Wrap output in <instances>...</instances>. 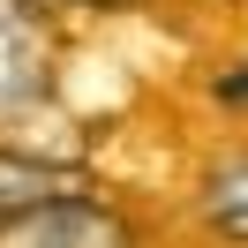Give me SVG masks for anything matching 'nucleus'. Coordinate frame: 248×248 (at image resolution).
<instances>
[{"label":"nucleus","instance_id":"f03ea898","mask_svg":"<svg viewBox=\"0 0 248 248\" xmlns=\"http://www.w3.org/2000/svg\"><path fill=\"white\" fill-rule=\"evenodd\" d=\"M0 248H128V233L113 211L76 196V203H53V211H31L16 226H0Z\"/></svg>","mask_w":248,"mask_h":248},{"label":"nucleus","instance_id":"20e7f679","mask_svg":"<svg viewBox=\"0 0 248 248\" xmlns=\"http://www.w3.org/2000/svg\"><path fill=\"white\" fill-rule=\"evenodd\" d=\"M203 218H211L226 241L248 248V151H233V158L211 166V181H203Z\"/></svg>","mask_w":248,"mask_h":248},{"label":"nucleus","instance_id":"39448f33","mask_svg":"<svg viewBox=\"0 0 248 248\" xmlns=\"http://www.w3.org/2000/svg\"><path fill=\"white\" fill-rule=\"evenodd\" d=\"M218 98H248V76H226V83H218Z\"/></svg>","mask_w":248,"mask_h":248},{"label":"nucleus","instance_id":"7ed1b4c3","mask_svg":"<svg viewBox=\"0 0 248 248\" xmlns=\"http://www.w3.org/2000/svg\"><path fill=\"white\" fill-rule=\"evenodd\" d=\"M83 173L76 166H46V158H16L0 151V226H16L31 211H53V203H76Z\"/></svg>","mask_w":248,"mask_h":248},{"label":"nucleus","instance_id":"f257e3e1","mask_svg":"<svg viewBox=\"0 0 248 248\" xmlns=\"http://www.w3.org/2000/svg\"><path fill=\"white\" fill-rule=\"evenodd\" d=\"M53 83V46H46V23L23 8V0H0V113L46 98Z\"/></svg>","mask_w":248,"mask_h":248}]
</instances>
